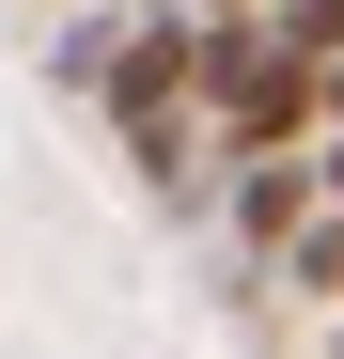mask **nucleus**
Segmentation results:
<instances>
[{
  "instance_id": "nucleus-5",
  "label": "nucleus",
  "mask_w": 344,
  "mask_h": 359,
  "mask_svg": "<svg viewBox=\"0 0 344 359\" xmlns=\"http://www.w3.org/2000/svg\"><path fill=\"white\" fill-rule=\"evenodd\" d=\"M313 172H329V203H344V126H329V156H313Z\"/></svg>"
},
{
  "instance_id": "nucleus-1",
  "label": "nucleus",
  "mask_w": 344,
  "mask_h": 359,
  "mask_svg": "<svg viewBox=\"0 0 344 359\" xmlns=\"http://www.w3.org/2000/svg\"><path fill=\"white\" fill-rule=\"evenodd\" d=\"M204 16H188V0H172V16H126V47H110V126H126V141H172V126H204Z\"/></svg>"
},
{
  "instance_id": "nucleus-6",
  "label": "nucleus",
  "mask_w": 344,
  "mask_h": 359,
  "mask_svg": "<svg viewBox=\"0 0 344 359\" xmlns=\"http://www.w3.org/2000/svg\"><path fill=\"white\" fill-rule=\"evenodd\" d=\"M141 16H172V0H141Z\"/></svg>"
},
{
  "instance_id": "nucleus-4",
  "label": "nucleus",
  "mask_w": 344,
  "mask_h": 359,
  "mask_svg": "<svg viewBox=\"0 0 344 359\" xmlns=\"http://www.w3.org/2000/svg\"><path fill=\"white\" fill-rule=\"evenodd\" d=\"M282 281H298V297H344V203L298 234V250H282Z\"/></svg>"
},
{
  "instance_id": "nucleus-3",
  "label": "nucleus",
  "mask_w": 344,
  "mask_h": 359,
  "mask_svg": "<svg viewBox=\"0 0 344 359\" xmlns=\"http://www.w3.org/2000/svg\"><path fill=\"white\" fill-rule=\"evenodd\" d=\"M266 32H282V47H298V63H313V79L344 63V0H266Z\"/></svg>"
},
{
  "instance_id": "nucleus-2",
  "label": "nucleus",
  "mask_w": 344,
  "mask_h": 359,
  "mask_svg": "<svg viewBox=\"0 0 344 359\" xmlns=\"http://www.w3.org/2000/svg\"><path fill=\"white\" fill-rule=\"evenodd\" d=\"M219 219H235V250L282 266V250L329 219V172H313V156H235V172H219Z\"/></svg>"
}]
</instances>
